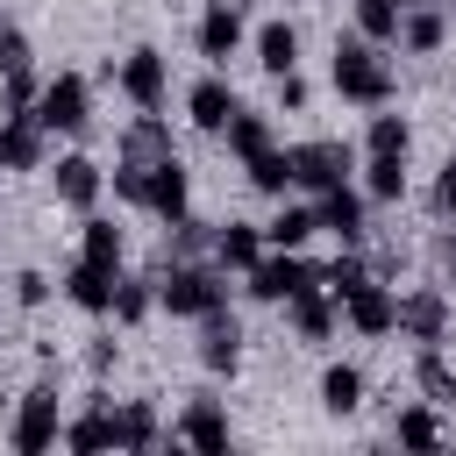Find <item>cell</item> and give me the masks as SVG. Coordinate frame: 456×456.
I'll return each mask as SVG.
<instances>
[{
  "label": "cell",
  "instance_id": "cell-33",
  "mask_svg": "<svg viewBox=\"0 0 456 456\" xmlns=\"http://www.w3.org/2000/svg\"><path fill=\"white\" fill-rule=\"evenodd\" d=\"M64 442H71V449H107V442H114V413H107V406L78 413V420L64 428ZM114 449H121V442H114Z\"/></svg>",
  "mask_w": 456,
  "mask_h": 456
},
{
  "label": "cell",
  "instance_id": "cell-5",
  "mask_svg": "<svg viewBox=\"0 0 456 456\" xmlns=\"http://www.w3.org/2000/svg\"><path fill=\"white\" fill-rule=\"evenodd\" d=\"M121 93H128L142 114H157V107H164V93H171L164 50H150V43H142V50H128V57H121Z\"/></svg>",
  "mask_w": 456,
  "mask_h": 456
},
{
  "label": "cell",
  "instance_id": "cell-36",
  "mask_svg": "<svg viewBox=\"0 0 456 456\" xmlns=\"http://www.w3.org/2000/svg\"><path fill=\"white\" fill-rule=\"evenodd\" d=\"M420 392H428L435 406H449V399H456V378H449V363L435 356V342H420Z\"/></svg>",
  "mask_w": 456,
  "mask_h": 456
},
{
  "label": "cell",
  "instance_id": "cell-23",
  "mask_svg": "<svg viewBox=\"0 0 456 456\" xmlns=\"http://www.w3.org/2000/svg\"><path fill=\"white\" fill-rule=\"evenodd\" d=\"M178 435H185L192 449H228V420H221V406H214V399H192V406H185V420H178Z\"/></svg>",
  "mask_w": 456,
  "mask_h": 456
},
{
  "label": "cell",
  "instance_id": "cell-43",
  "mask_svg": "<svg viewBox=\"0 0 456 456\" xmlns=\"http://www.w3.org/2000/svg\"><path fill=\"white\" fill-rule=\"evenodd\" d=\"M278 107H292V114L306 107V78L299 71H278Z\"/></svg>",
  "mask_w": 456,
  "mask_h": 456
},
{
  "label": "cell",
  "instance_id": "cell-12",
  "mask_svg": "<svg viewBox=\"0 0 456 456\" xmlns=\"http://www.w3.org/2000/svg\"><path fill=\"white\" fill-rule=\"evenodd\" d=\"M142 207H150V214H164V221H178V214H185V164H178V157H157V164H150Z\"/></svg>",
  "mask_w": 456,
  "mask_h": 456
},
{
  "label": "cell",
  "instance_id": "cell-32",
  "mask_svg": "<svg viewBox=\"0 0 456 456\" xmlns=\"http://www.w3.org/2000/svg\"><path fill=\"white\" fill-rule=\"evenodd\" d=\"M114 442H121V449H150V442H157V413H150L142 399L121 406V413H114Z\"/></svg>",
  "mask_w": 456,
  "mask_h": 456
},
{
  "label": "cell",
  "instance_id": "cell-9",
  "mask_svg": "<svg viewBox=\"0 0 456 456\" xmlns=\"http://www.w3.org/2000/svg\"><path fill=\"white\" fill-rule=\"evenodd\" d=\"M43 164V121L28 114H0V171H36Z\"/></svg>",
  "mask_w": 456,
  "mask_h": 456
},
{
  "label": "cell",
  "instance_id": "cell-15",
  "mask_svg": "<svg viewBox=\"0 0 456 456\" xmlns=\"http://www.w3.org/2000/svg\"><path fill=\"white\" fill-rule=\"evenodd\" d=\"M256 256H264V228H249V221L214 228V264H221V271H249Z\"/></svg>",
  "mask_w": 456,
  "mask_h": 456
},
{
  "label": "cell",
  "instance_id": "cell-3",
  "mask_svg": "<svg viewBox=\"0 0 456 456\" xmlns=\"http://www.w3.org/2000/svg\"><path fill=\"white\" fill-rule=\"evenodd\" d=\"M157 299L171 306V314H214V306H228V292H221V264H171L164 278H157Z\"/></svg>",
  "mask_w": 456,
  "mask_h": 456
},
{
  "label": "cell",
  "instance_id": "cell-20",
  "mask_svg": "<svg viewBox=\"0 0 456 456\" xmlns=\"http://www.w3.org/2000/svg\"><path fill=\"white\" fill-rule=\"evenodd\" d=\"M285 306H292V328H299V342H328V328H335V306H328V292H321V285H299Z\"/></svg>",
  "mask_w": 456,
  "mask_h": 456
},
{
  "label": "cell",
  "instance_id": "cell-46",
  "mask_svg": "<svg viewBox=\"0 0 456 456\" xmlns=\"http://www.w3.org/2000/svg\"><path fill=\"white\" fill-rule=\"evenodd\" d=\"M392 7H406V0H392Z\"/></svg>",
  "mask_w": 456,
  "mask_h": 456
},
{
  "label": "cell",
  "instance_id": "cell-39",
  "mask_svg": "<svg viewBox=\"0 0 456 456\" xmlns=\"http://www.w3.org/2000/svg\"><path fill=\"white\" fill-rule=\"evenodd\" d=\"M0 71H28V36L14 21H0Z\"/></svg>",
  "mask_w": 456,
  "mask_h": 456
},
{
  "label": "cell",
  "instance_id": "cell-29",
  "mask_svg": "<svg viewBox=\"0 0 456 456\" xmlns=\"http://www.w3.org/2000/svg\"><path fill=\"white\" fill-rule=\"evenodd\" d=\"M78 256H86V264H100V271H114V264H121V228H114V221H86Z\"/></svg>",
  "mask_w": 456,
  "mask_h": 456
},
{
  "label": "cell",
  "instance_id": "cell-25",
  "mask_svg": "<svg viewBox=\"0 0 456 456\" xmlns=\"http://www.w3.org/2000/svg\"><path fill=\"white\" fill-rule=\"evenodd\" d=\"M442 36H449V21H442L435 7L399 14V43H406V50H420V57H428V50H442Z\"/></svg>",
  "mask_w": 456,
  "mask_h": 456
},
{
  "label": "cell",
  "instance_id": "cell-16",
  "mask_svg": "<svg viewBox=\"0 0 456 456\" xmlns=\"http://www.w3.org/2000/svg\"><path fill=\"white\" fill-rule=\"evenodd\" d=\"M64 292H71V306H86V314H107L114 306V271H100V264H71L64 271Z\"/></svg>",
  "mask_w": 456,
  "mask_h": 456
},
{
  "label": "cell",
  "instance_id": "cell-26",
  "mask_svg": "<svg viewBox=\"0 0 456 456\" xmlns=\"http://www.w3.org/2000/svg\"><path fill=\"white\" fill-rule=\"evenodd\" d=\"M314 228H321L314 207H278V221H264V242H271V249H299Z\"/></svg>",
  "mask_w": 456,
  "mask_h": 456
},
{
  "label": "cell",
  "instance_id": "cell-34",
  "mask_svg": "<svg viewBox=\"0 0 456 456\" xmlns=\"http://www.w3.org/2000/svg\"><path fill=\"white\" fill-rule=\"evenodd\" d=\"M363 278H370V271H363V256H335L328 271H314V285H328V299H335V306H342V299H349Z\"/></svg>",
  "mask_w": 456,
  "mask_h": 456
},
{
  "label": "cell",
  "instance_id": "cell-38",
  "mask_svg": "<svg viewBox=\"0 0 456 456\" xmlns=\"http://www.w3.org/2000/svg\"><path fill=\"white\" fill-rule=\"evenodd\" d=\"M392 435H399V442H413V449H428V442H442V420H435L428 406H406V413L392 420Z\"/></svg>",
  "mask_w": 456,
  "mask_h": 456
},
{
  "label": "cell",
  "instance_id": "cell-41",
  "mask_svg": "<svg viewBox=\"0 0 456 456\" xmlns=\"http://www.w3.org/2000/svg\"><path fill=\"white\" fill-rule=\"evenodd\" d=\"M14 299H21V306H43V299H50V278H43V271H14Z\"/></svg>",
  "mask_w": 456,
  "mask_h": 456
},
{
  "label": "cell",
  "instance_id": "cell-35",
  "mask_svg": "<svg viewBox=\"0 0 456 456\" xmlns=\"http://www.w3.org/2000/svg\"><path fill=\"white\" fill-rule=\"evenodd\" d=\"M157 278H114V306L107 314H121V321H142L150 306H157V292H150Z\"/></svg>",
  "mask_w": 456,
  "mask_h": 456
},
{
  "label": "cell",
  "instance_id": "cell-8",
  "mask_svg": "<svg viewBox=\"0 0 456 456\" xmlns=\"http://www.w3.org/2000/svg\"><path fill=\"white\" fill-rule=\"evenodd\" d=\"M399 335H413V342H442V328H449V299L435 292V285H413L406 299H399V321H392Z\"/></svg>",
  "mask_w": 456,
  "mask_h": 456
},
{
  "label": "cell",
  "instance_id": "cell-4",
  "mask_svg": "<svg viewBox=\"0 0 456 456\" xmlns=\"http://www.w3.org/2000/svg\"><path fill=\"white\" fill-rule=\"evenodd\" d=\"M349 171H356L349 142H328V135H314V142H299V150H292V178H299V185H314V192H328V185H349Z\"/></svg>",
  "mask_w": 456,
  "mask_h": 456
},
{
  "label": "cell",
  "instance_id": "cell-13",
  "mask_svg": "<svg viewBox=\"0 0 456 456\" xmlns=\"http://www.w3.org/2000/svg\"><path fill=\"white\" fill-rule=\"evenodd\" d=\"M185 114H192L207 135H221V128H228V114H235V86H228V78H200V86L185 93Z\"/></svg>",
  "mask_w": 456,
  "mask_h": 456
},
{
  "label": "cell",
  "instance_id": "cell-30",
  "mask_svg": "<svg viewBox=\"0 0 456 456\" xmlns=\"http://www.w3.org/2000/svg\"><path fill=\"white\" fill-rule=\"evenodd\" d=\"M356 36H370L378 50L399 43V7L392 0H356Z\"/></svg>",
  "mask_w": 456,
  "mask_h": 456
},
{
  "label": "cell",
  "instance_id": "cell-7",
  "mask_svg": "<svg viewBox=\"0 0 456 456\" xmlns=\"http://www.w3.org/2000/svg\"><path fill=\"white\" fill-rule=\"evenodd\" d=\"M50 442H57V392L36 385V392L21 399V413H14V449H21V456H43Z\"/></svg>",
  "mask_w": 456,
  "mask_h": 456
},
{
  "label": "cell",
  "instance_id": "cell-21",
  "mask_svg": "<svg viewBox=\"0 0 456 456\" xmlns=\"http://www.w3.org/2000/svg\"><path fill=\"white\" fill-rule=\"evenodd\" d=\"M256 57H264L271 78H278V71H299V28H292V21H264V28H256Z\"/></svg>",
  "mask_w": 456,
  "mask_h": 456
},
{
  "label": "cell",
  "instance_id": "cell-24",
  "mask_svg": "<svg viewBox=\"0 0 456 456\" xmlns=\"http://www.w3.org/2000/svg\"><path fill=\"white\" fill-rule=\"evenodd\" d=\"M164 249H171V264H200V256H214V228H207V221H192V214H178Z\"/></svg>",
  "mask_w": 456,
  "mask_h": 456
},
{
  "label": "cell",
  "instance_id": "cell-17",
  "mask_svg": "<svg viewBox=\"0 0 456 456\" xmlns=\"http://www.w3.org/2000/svg\"><path fill=\"white\" fill-rule=\"evenodd\" d=\"M235 43H242V14L235 7H214L207 0V14H200V57H235Z\"/></svg>",
  "mask_w": 456,
  "mask_h": 456
},
{
  "label": "cell",
  "instance_id": "cell-19",
  "mask_svg": "<svg viewBox=\"0 0 456 456\" xmlns=\"http://www.w3.org/2000/svg\"><path fill=\"white\" fill-rule=\"evenodd\" d=\"M57 200L86 214V207L100 200V164H93V157H57Z\"/></svg>",
  "mask_w": 456,
  "mask_h": 456
},
{
  "label": "cell",
  "instance_id": "cell-40",
  "mask_svg": "<svg viewBox=\"0 0 456 456\" xmlns=\"http://www.w3.org/2000/svg\"><path fill=\"white\" fill-rule=\"evenodd\" d=\"M142 185H150V164H128V157H121V171H114V192H121L128 207H142Z\"/></svg>",
  "mask_w": 456,
  "mask_h": 456
},
{
  "label": "cell",
  "instance_id": "cell-18",
  "mask_svg": "<svg viewBox=\"0 0 456 456\" xmlns=\"http://www.w3.org/2000/svg\"><path fill=\"white\" fill-rule=\"evenodd\" d=\"M121 157H128V164H157V157H171V128H164V114H135L128 135H121Z\"/></svg>",
  "mask_w": 456,
  "mask_h": 456
},
{
  "label": "cell",
  "instance_id": "cell-42",
  "mask_svg": "<svg viewBox=\"0 0 456 456\" xmlns=\"http://www.w3.org/2000/svg\"><path fill=\"white\" fill-rule=\"evenodd\" d=\"M435 214H449L456 221V157L442 164V178H435Z\"/></svg>",
  "mask_w": 456,
  "mask_h": 456
},
{
  "label": "cell",
  "instance_id": "cell-14",
  "mask_svg": "<svg viewBox=\"0 0 456 456\" xmlns=\"http://www.w3.org/2000/svg\"><path fill=\"white\" fill-rule=\"evenodd\" d=\"M314 221H321V228H335L342 242H363V200H356L349 185H328V192H321V207H314Z\"/></svg>",
  "mask_w": 456,
  "mask_h": 456
},
{
  "label": "cell",
  "instance_id": "cell-28",
  "mask_svg": "<svg viewBox=\"0 0 456 456\" xmlns=\"http://www.w3.org/2000/svg\"><path fill=\"white\" fill-rule=\"evenodd\" d=\"M249 164V185L256 192H285L292 185V150H256V157H242Z\"/></svg>",
  "mask_w": 456,
  "mask_h": 456
},
{
  "label": "cell",
  "instance_id": "cell-22",
  "mask_svg": "<svg viewBox=\"0 0 456 456\" xmlns=\"http://www.w3.org/2000/svg\"><path fill=\"white\" fill-rule=\"evenodd\" d=\"M321 406H328L335 420L356 413V406H363V370H356V363H328V370H321Z\"/></svg>",
  "mask_w": 456,
  "mask_h": 456
},
{
  "label": "cell",
  "instance_id": "cell-2",
  "mask_svg": "<svg viewBox=\"0 0 456 456\" xmlns=\"http://www.w3.org/2000/svg\"><path fill=\"white\" fill-rule=\"evenodd\" d=\"M36 121H43V135H86V121H93V86H86L78 71H57V78L36 93Z\"/></svg>",
  "mask_w": 456,
  "mask_h": 456
},
{
  "label": "cell",
  "instance_id": "cell-31",
  "mask_svg": "<svg viewBox=\"0 0 456 456\" xmlns=\"http://www.w3.org/2000/svg\"><path fill=\"white\" fill-rule=\"evenodd\" d=\"M370 157H406V142H413V128H406V114H370Z\"/></svg>",
  "mask_w": 456,
  "mask_h": 456
},
{
  "label": "cell",
  "instance_id": "cell-37",
  "mask_svg": "<svg viewBox=\"0 0 456 456\" xmlns=\"http://www.w3.org/2000/svg\"><path fill=\"white\" fill-rule=\"evenodd\" d=\"M370 200H399L406 192V157H370Z\"/></svg>",
  "mask_w": 456,
  "mask_h": 456
},
{
  "label": "cell",
  "instance_id": "cell-45",
  "mask_svg": "<svg viewBox=\"0 0 456 456\" xmlns=\"http://www.w3.org/2000/svg\"><path fill=\"white\" fill-rule=\"evenodd\" d=\"M214 7H235V14H242V7H249V0H214Z\"/></svg>",
  "mask_w": 456,
  "mask_h": 456
},
{
  "label": "cell",
  "instance_id": "cell-1",
  "mask_svg": "<svg viewBox=\"0 0 456 456\" xmlns=\"http://www.w3.org/2000/svg\"><path fill=\"white\" fill-rule=\"evenodd\" d=\"M335 93L356 107H385L392 100V64L378 57L370 36H335Z\"/></svg>",
  "mask_w": 456,
  "mask_h": 456
},
{
  "label": "cell",
  "instance_id": "cell-44",
  "mask_svg": "<svg viewBox=\"0 0 456 456\" xmlns=\"http://www.w3.org/2000/svg\"><path fill=\"white\" fill-rule=\"evenodd\" d=\"M449 264H456V235H442V242H435V271H449Z\"/></svg>",
  "mask_w": 456,
  "mask_h": 456
},
{
  "label": "cell",
  "instance_id": "cell-6",
  "mask_svg": "<svg viewBox=\"0 0 456 456\" xmlns=\"http://www.w3.org/2000/svg\"><path fill=\"white\" fill-rule=\"evenodd\" d=\"M299 285H314V264H299V249H278V256H256L249 264V299H292Z\"/></svg>",
  "mask_w": 456,
  "mask_h": 456
},
{
  "label": "cell",
  "instance_id": "cell-11",
  "mask_svg": "<svg viewBox=\"0 0 456 456\" xmlns=\"http://www.w3.org/2000/svg\"><path fill=\"white\" fill-rule=\"evenodd\" d=\"M200 363H207V370H235V363H242V328H235L228 306L200 314Z\"/></svg>",
  "mask_w": 456,
  "mask_h": 456
},
{
  "label": "cell",
  "instance_id": "cell-10",
  "mask_svg": "<svg viewBox=\"0 0 456 456\" xmlns=\"http://www.w3.org/2000/svg\"><path fill=\"white\" fill-rule=\"evenodd\" d=\"M342 306H349V328L356 335H392V321H399V292H385L378 278H363Z\"/></svg>",
  "mask_w": 456,
  "mask_h": 456
},
{
  "label": "cell",
  "instance_id": "cell-27",
  "mask_svg": "<svg viewBox=\"0 0 456 456\" xmlns=\"http://www.w3.org/2000/svg\"><path fill=\"white\" fill-rule=\"evenodd\" d=\"M221 135H228V150H235V157H256V150H271V121H264V114H242V107L228 114V128H221Z\"/></svg>",
  "mask_w": 456,
  "mask_h": 456
}]
</instances>
